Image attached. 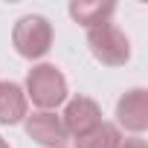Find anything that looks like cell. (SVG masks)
Instances as JSON below:
<instances>
[{
	"label": "cell",
	"instance_id": "11",
	"mask_svg": "<svg viewBox=\"0 0 148 148\" xmlns=\"http://www.w3.org/2000/svg\"><path fill=\"white\" fill-rule=\"evenodd\" d=\"M0 148H9V142H6V139H3V136H0Z\"/></svg>",
	"mask_w": 148,
	"mask_h": 148
},
{
	"label": "cell",
	"instance_id": "5",
	"mask_svg": "<svg viewBox=\"0 0 148 148\" xmlns=\"http://www.w3.org/2000/svg\"><path fill=\"white\" fill-rule=\"evenodd\" d=\"M23 128H26V136L44 148H64V142L70 139L64 125H61V116H55L52 110H38L32 116L26 113Z\"/></svg>",
	"mask_w": 148,
	"mask_h": 148
},
{
	"label": "cell",
	"instance_id": "6",
	"mask_svg": "<svg viewBox=\"0 0 148 148\" xmlns=\"http://www.w3.org/2000/svg\"><path fill=\"white\" fill-rule=\"evenodd\" d=\"M116 128H125L131 134H142L148 128V90L134 87L116 102Z\"/></svg>",
	"mask_w": 148,
	"mask_h": 148
},
{
	"label": "cell",
	"instance_id": "8",
	"mask_svg": "<svg viewBox=\"0 0 148 148\" xmlns=\"http://www.w3.org/2000/svg\"><path fill=\"white\" fill-rule=\"evenodd\" d=\"M29 99L21 84L15 82H0V125H18L26 119Z\"/></svg>",
	"mask_w": 148,
	"mask_h": 148
},
{
	"label": "cell",
	"instance_id": "2",
	"mask_svg": "<svg viewBox=\"0 0 148 148\" xmlns=\"http://www.w3.org/2000/svg\"><path fill=\"white\" fill-rule=\"evenodd\" d=\"M12 44L15 52L29 61L44 58L52 47V23L44 15H23L12 29Z\"/></svg>",
	"mask_w": 148,
	"mask_h": 148
},
{
	"label": "cell",
	"instance_id": "4",
	"mask_svg": "<svg viewBox=\"0 0 148 148\" xmlns=\"http://www.w3.org/2000/svg\"><path fill=\"white\" fill-rule=\"evenodd\" d=\"M102 122H105V119H102V108H99V102L90 99V96L70 99L67 108H64V113H61V125H64L67 136H73V139L90 134V131H93L96 125H102Z\"/></svg>",
	"mask_w": 148,
	"mask_h": 148
},
{
	"label": "cell",
	"instance_id": "1",
	"mask_svg": "<svg viewBox=\"0 0 148 148\" xmlns=\"http://www.w3.org/2000/svg\"><path fill=\"white\" fill-rule=\"evenodd\" d=\"M26 99H32V105L38 110H55L58 105L67 102V79L55 64H35L26 73V87H23Z\"/></svg>",
	"mask_w": 148,
	"mask_h": 148
},
{
	"label": "cell",
	"instance_id": "9",
	"mask_svg": "<svg viewBox=\"0 0 148 148\" xmlns=\"http://www.w3.org/2000/svg\"><path fill=\"white\" fill-rule=\"evenodd\" d=\"M119 145H122V134L113 122H102L90 134L76 139V148H119Z\"/></svg>",
	"mask_w": 148,
	"mask_h": 148
},
{
	"label": "cell",
	"instance_id": "10",
	"mask_svg": "<svg viewBox=\"0 0 148 148\" xmlns=\"http://www.w3.org/2000/svg\"><path fill=\"white\" fill-rule=\"evenodd\" d=\"M119 148H145V139H139V136H134V139H122Z\"/></svg>",
	"mask_w": 148,
	"mask_h": 148
},
{
	"label": "cell",
	"instance_id": "7",
	"mask_svg": "<svg viewBox=\"0 0 148 148\" xmlns=\"http://www.w3.org/2000/svg\"><path fill=\"white\" fill-rule=\"evenodd\" d=\"M116 12V3L113 0H73L70 3V18L82 23L84 29H96L102 23H110Z\"/></svg>",
	"mask_w": 148,
	"mask_h": 148
},
{
	"label": "cell",
	"instance_id": "3",
	"mask_svg": "<svg viewBox=\"0 0 148 148\" xmlns=\"http://www.w3.org/2000/svg\"><path fill=\"white\" fill-rule=\"evenodd\" d=\"M87 47L90 55L105 67H125L131 58V41L116 23H102L96 29H87Z\"/></svg>",
	"mask_w": 148,
	"mask_h": 148
}]
</instances>
